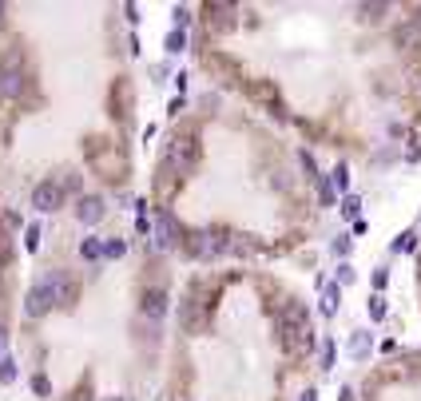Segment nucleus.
I'll return each instance as SVG.
<instances>
[{"label": "nucleus", "instance_id": "obj_2", "mask_svg": "<svg viewBox=\"0 0 421 401\" xmlns=\"http://www.w3.org/2000/svg\"><path fill=\"white\" fill-rule=\"evenodd\" d=\"M195 167H199V135H195V131H183L167 147V171H175V175H195Z\"/></svg>", "mask_w": 421, "mask_h": 401}, {"label": "nucleus", "instance_id": "obj_18", "mask_svg": "<svg viewBox=\"0 0 421 401\" xmlns=\"http://www.w3.org/2000/svg\"><path fill=\"white\" fill-rule=\"evenodd\" d=\"M330 183H334V187H338V191H346V187H350V171H346V163H338V167H334Z\"/></svg>", "mask_w": 421, "mask_h": 401}, {"label": "nucleus", "instance_id": "obj_12", "mask_svg": "<svg viewBox=\"0 0 421 401\" xmlns=\"http://www.w3.org/2000/svg\"><path fill=\"white\" fill-rule=\"evenodd\" d=\"M370 350H374V338H370V334H366V330H358V334H354V338H350V358H370Z\"/></svg>", "mask_w": 421, "mask_h": 401}, {"label": "nucleus", "instance_id": "obj_6", "mask_svg": "<svg viewBox=\"0 0 421 401\" xmlns=\"http://www.w3.org/2000/svg\"><path fill=\"white\" fill-rule=\"evenodd\" d=\"M60 203H64V187H60V183L44 179V183H36V187H32V207H36L40 215H52Z\"/></svg>", "mask_w": 421, "mask_h": 401}, {"label": "nucleus", "instance_id": "obj_32", "mask_svg": "<svg viewBox=\"0 0 421 401\" xmlns=\"http://www.w3.org/2000/svg\"><path fill=\"white\" fill-rule=\"evenodd\" d=\"M298 401H318V393H314V390H306V393H302Z\"/></svg>", "mask_w": 421, "mask_h": 401}, {"label": "nucleus", "instance_id": "obj_11", "mask_svg": "<svg viewBox=\"0 0 421 401\" xmlns=\"http://www.w3.org/2000/svg\"><path fill=\"white\" fill-rule=\"evenodd\" d=\"M44 282H48V290L56 294V302H68L72 298V282L64 278L60 271H52V274H44Z\"/></svg>", "mask_w": 421, "mask_h": 401}, {"label": "nucleus", "instance_id": "obj_8", "mask_svg": "<svg viewBox=\"0 0 421 401\" xmlns=\"http://www.w3.org/2000/svg\"><path fill=\"white\" fill-rule=\"evenodd\" d=\"M103 211H108V207H103L100 195H80V199H76V219H80L84 227H96V222L103 219Z\"/></svg>", "mask_w": 421, "mask_h": 401}, {"label": "nucleus", "instance_id": "obj_16", "mask_svg": "<svg viewBox=\"0 0 421 401\" xmlns=\"http://www.w3.org/2000/svg\"><path fill=\"white\" fill-rule=\"evenodd\" d=\"M123 254H128L123 239H103V259H123Z\"/></svg>", "mask_w": 421, "mask_h": 401}, {"label": "nucleus", "instance_id": "obj_5", "mask_svg": "<svg viewBox=\"0 0 421 401\" xmlns=\"http://www.w3.org/2000/svg\"><path fill=\"white\" fill-rule=\"evenodd\" d=\"M179 242V222L171 219V211H159L155 222H151V247L155 251H171Z\"/></svg>", "mask_w": 421, "mask_h": 401}, {"label": "nucleus", "instance_id": "obj_14", "mask_svg": "<svg viewBox=\"0 0 421 401\" xmlns=\"http://www.w3.org/2000/svg\"><path fill=\"white\" fill-rule=\"evenodd\" d=\"M338 302H342V286L334 282V286L322 290V314H334V310H338Z\"/></svg>", "mask_w": 421, "mask_h": 401}, {"label": "nucleus", "instance_id": "obj_17", "mask_svg": "<svg viewBox=\"0 0 421 401\" xmlns=\"http://www.w3.org/2000/svg\"><path fill=\"white\" fill-rule=\"evenodd\" d=\"M24 251L28 254L40 251V227H28V231H24Z\"/></svg>", "mask_w": 421, "mask_h": 401}, {"label": "nucleus", "instance_id": "obj_26", "mask_svg": "<svg viewBox=\"0 0 421 401\" xmlns=\"http://www.w3.org/2000/svg\"><path fill=\"white\" fill-rule=\"evenodd\" d=\"M175 24H179V32L191 24V9H175Z\"/></svg>", "mask_w": 421, "mask_h": 401}, {"label": "nucleus", "instance_id": "obj_1", "mask_svg": "<svg viewBox=\"0 0 421 401\" xmlns=\"http://www.w3.org/2000/svg\"><path fill=\"white\" fill-rule=\"evenodd\" d=\"M279 330H282V346H286L291 354H310L314 350V326H310L306 306L286 302V306L279 310Z\"/></svg>", "mask_w": 421, "mask_h": 401}, {"label": "nucleus", "instance_id": "obj_19", "mask_svg": "<svg viewBox=\"0 0 421 401\" xmlns=\"http://www.w3.org/2000/svg\"><path fill=\"white\" fill-rule=\"evenodd\" d=\"M358 211H361V199H358V195H346V199H342V215H346V219H354Z\"/></svg>", "mask_w": 421, "mask_h": 401}, {"label": "nucleus", "instance_id": "obj_22", "mask_svg": "<svg viewBox=\"0 0 421 401\" xmlns=\"http://www.w3.org/2000/svg\"><path fill=\"white\" fill-rule=\"evenodd\" d=\"M370 318H374V322L386 318V298H381V294H378V298H370Z\"/></svg>", "mask_w": 421, "mask_h": 401}, {"label": "nucleus", "instance_id": "obj_15", "mask_svg": "<svg viewBox=\"0 0 421 401\" xmlns=\"http://www.w3.org/2000/svg\"><path fill=\"white\" fill-rule=\"evenodd\" d=\"M358 12H361V21H381V16L390 12V4H386V0H374V4H358Z\"/></svg>", "mask_w": 421, "mask_h": 401}, {"label": "nucleus", "instance_id": "obj_35", "mask_svg": "<svg viewBox=\"0 0 421 401\" xmlns=\"http://www.w3.org/2000/svg\"><path fill=\"white\" fill-rule=\"evenodd\" d=\"M116 401H120V397H116Z\"/></svg>", "mask_w": 421, "mask_h": 401}, {"label": "nucleus", "instance_id": "obj_13", "mask_svg": "<svg viewBox=\"0 0 421 401\" xmlns=\"http://www.w3.org/2000/svg\"><path fill=\"white\" fill-rule=\"evenodd\" d=\"M80 259L84 262H100L103 259V242L100 239H84L80 242Z\"/></svg>", "mask_w": 421, "mask_h": 401}, {"label": "nucleus", "instance_id": "obj_3", "mask_svg": "<svg viewBox=\"0 0 421 401\" xmlns=\"http://www.w3.org/2000/svg\"><path fill=\"white\" fill-rule=\"evenodd\" d=\"M179 322H183V330H187V334H203V330H207V302H203L199 286L179 302Z\"/></svg>", "mask_w": 421, "mask_h": 401}, {"label": "nucleus", "instance_id": "obj_24", "mask_svg": "<svg viewBox=\"0 0 421 401\" xmlns=\"http://www.w3.org/2000/svg\"><path fill=\"white\" fill-rule=\"evenodd\" d=\"M350 282H354V266L350 262H342L338 266V286H350Z\"/></svg>", "mask_w": 421, "mask_h": 401}, {"label": "nucleus", "instance_id": "obj_34", "mask_svg": "<svg viewBox=\"0 0 421 401\" xmlns=\"http://www.w3.org/2000/svg\"><path fill=\"white\" fill-rule=\"evenodd\" d=\"M0 16H4V4H0Z\"/></svg>", "mask_w": 421, "mask_h": 401}, {"label": "nucleus", "instance_id": "obj_33", "mask_svg": "<svg viewBox=\"0 0 421 401\" xmlns=\"http://www.w3.org/2000/svg\"><path fill=\"white\" fill-rule=\"evenodd\" d=\"M342 401H354V390H350V385H346V390H342Z\"/></svg>", "mask_w": 421, "mask_h": 401}, {"label": "nucleus", "instance_id": "obj_10", "mask_svg": "<svg viewBox=\"0 0 421 401\" xmlns=\"http://www.w3.org/2000/svg\"><path fill=\"white\" fill-rule=\"evenodd\" d=\"M140 310L147 314L151 322H159L163 314H167V290H163V286H151V290H143V298H140Z\"/></svg>", "mask_w": 421, "mask_h": 401}, {"label": "nucleus", "instance_id": "obj_4", "mask_svg": "<svg viewBox=\"0 0 421 401\" xmlns=\"http://www.w3.org/2000/svg\"><path fill=\"white\" fill-rule=\"evenodd\" d=\"M187 251L195 254V259L211 262V259H219V254H227V235H219V231H195V235H187Z\"/></svg>", "mask_w": 421, "mask_h": 401}, {"label": "nucleus", "instance_id": "obj_23", "mask_svg": "<svg viewBox=\"0 0 421 401\" xmlns=\"http://www.w3.org/2000/svg\"><path fill=\"white\" fill-rule=\"evenodd\" d=\"M0 378H4V381H16V361H12V358L0 361Z\"/></svg>", "mask_w": 421, "mask_h": 401}, {"label": "nucleus", "instance_id": "obj_31", "mask_svg": "<svg viewBox=\"0 0 421 401\" xmlns=\"http://www.w3.org/2000/svg\"><path fill=\"white\" fill-rule=\"evenodd\" d=\"M4 251H9V239H4V227H0V262H4Z\"/></svg>", "mask_w": 421, "mask_h": 401}, {"label": "nucleus", "instance_id": "obj_29", "mask_svg": "<svg viewBox=\"0 0 421 401\" xmlns=\"http://www.w3.org/2000/svg\"><path fill=\"white\" fill-rule=\"evenodd\" d=\"M9 358V334H4V326H0V361Z\"/></svg>", "mask_w": 421, "mask_h": 401}, {"label": "nucleus", "instance_id": "obj_28", "mask_svg": "<svg viewBox=\"0 0 421 401\" xmlns=\"http://www.w3.org/2000/svg\"><path fill=\"white\" fill-rule=\"evenodd\" d=\"M32 390H36V393H48V378H44V373H36V378H32Z\"/></svg>", "mask_w": 421, "mask_h": 401}, {"label": "nucleus", "instance_id": "obj_30", "mask_svg": "<svg viewBox=\"0 0 421 401\" xmlns=\"http://www.w3.org/2000/svg\"><path fill=\"white\" fill-rule=\"evenodd\" d=\"M322 203H326V207L334 203V187H330V183H322Z\"/></svg>", "mask_w": 421, "mask_h": 401}, {"label": "nucleus", "instance_id": "obj_21", "mask_svg": "<svg viewBox=\"0 0 421 401\" xmlns=\"http://www.w3.org/2000/svg\"><path fill=\"white\" fill-rule=\"evenodd\" d=\"M413 247H417V235H413V231H405V235H401V239L398 242H393V251H413Z\"/></svg>", "mask_w": 421, "mask_h": 401}, {"label": "nucleus", "instance_id": "obj_27", "mask_svg": "<svg viewBox=\"0 0 421 401\" xmlns=\"http://www.w3.org/2000/svg\"><path fill=\"white\" fill-rule=\"evenodd\" d=\"M334 254H338V259H346V254H350V239H338V242H334Z\"/></svg>", "mask_w": 421, "mask_h": 401}, {"label": "nucleus", "instance_id": "obj_9", "mask_svg": "<svg viewBox=\"0 0 421 401\" xmlns=\"http://www.w3.org/2000/svg\"><path fill=\"white\" fill-rule=\"evenodd\" d=\"M21 91H24V72L16 64H4L0 68V96L4 100H21Z\"/></svg>", "mask_w": 421, "mask_h": 401}, {"label": "nucleus", "instance_id": "obj_7", "mask_svg": "<svg viewBox=\"0 0 421 401\" xmlns=\"http://www.w3.org/2000/svg\"><path fill=\"white\" fill-rule=\"evenodd\" d=\"M52 302H56V294H52L48 282L40 278L28 294H24V314H28V318H44V314L52 310Z\"/></svg>", "mask_w": 421, "mask_h": 401}, {"label": "nucleus", "instance_id": "obj_25", "mask_svg": "<svg viewBox=\"0 0 421 401\" xmlns=\"http://www.w3.org/2000/svg\"><path fill=\"white\" fill-rule=\"evenodd\" d=\"M334 366V341H322V370Z\"/></svg>", "mask_w": 421, "mask_h": 401}, {"label": "nucleus", "instance_id": "obj_20", "mask_svg": "<svg viewBox=\"0 0 421 401\" xmlns=\"http://www.w3.org/2000/svg\"><path fill=\"white\" fill-rule=\"evenodd\" d=\"M183 48H187V36H183L179 28H175V32H171V36H167V52H171V56H175V52H183Z\"/></svg>", "mask_w": 421, "mask_h": 401}]
</instances>
